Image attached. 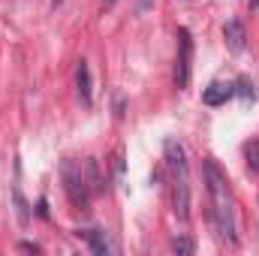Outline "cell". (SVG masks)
Returning a JSON list of instances; mask_svg holds the SVG:
<instances>
[{
    "label": "cell",
    "mask_w": 259,
    "mask_h": 256,
    "mask_svg": "<svg viewBox=\"0 0 259 256\" xmlns=\"http://www.w3.org/2000/svg\"><path fill=\"white\" fill-rule=\"evenodd\" d=\"M205 184H208V196H211V217L214 226L220 232L223 241L235 244V208H232V193H229V181L220 172V166L214 160H205Z\"/></svg>",
    "instance_id": "1"
},
{
    "label": "cell",
    "mask_w": 259,
    "mask_h": 256,
    "mask_svg": "<svg viewBox=\"0 0 259 256\" xmlns=\"http://www.w3.org/2000/svg\"><path fill=\"white\" fill-rule=\"evenodd\" d=\"M61 178H64V190L69 196V202L75 208H88L91 202V187L84 181V172H81V163H75L72 157H66L61 163Z\"/></svg>",
    "instance_id": "2"
},
{
    "label": "cell",
    "mask_w": 259,
    "mask_h": 256,
    "mask_svg": "<svg viewBox=\"0 0 259 256\" xmlns=\"http://www.w3.org/2000/svg\"><path fill=\"white\" fill-rule=\"evenodd\" d=\"M193 72V36L187 27L178 30V61H175V88H187Z\"/></svg>",
    "instance_id": "3"
},
{
    "label": "cell",
    "mask_w": 259,
    "mask_h": 256,
    "mask_svg": "<svg viewBox=\"0 0 259 256\" xmlns=\"http://www.w3.org/2000/svg\"><path fill=\"white\" fill-rule=\"evenodd\" d=\"M163 157H166V166H169V175H172V178H190L187 151H184V145H181V142L166 139V145H163Z\"/></svg>",
    "instance_id": "4"
},
{
    "label": "cell",
    "mask_w": 259,
    "mask_h": 256,
    "mask_svg": "<svg viewBox=\"0 0 259 256\" xmlns=\"http://www.w3.org/2000/svg\"><path fill=\"white\" fill-rule=\"evenodd\" d=\"M172 205L178 220L190 217V178H172Z\"/></svg>",
    "instance_id": "5"
},
{
    "label": "cell",
    "mask_w": 259,
    "mask_h": 256,
    "mask_svg": "<svg viewBox=\"0 0 259 256\" xmlns=\"http://www.w3.org/2000/svg\"><path fill=\"white\" fill-rule=\"evenodd\" d=\"M223 39H226V49H229L232 55H241L244 46H247V30H244V24H241L238 18L226 21V24H223Z\"/></svg>",
    "instance_id": "6"
},
{
    "label": "cell",
    "mask_w": 259,
    "mask_h": 256,
    "mask_svg": "<svg viewBox=\"0 0 259 256\" xmlns=\"http://www.w3.org/2000/svg\"><path fill=\"white\" fill-rule=\"evenodd\" d=\"M232 94H235V88H232V84H223V81H211V84L205 88L202 100H205V106H223L226 100H232Z\"/></svg>",
    "instance_id": "7"
},
{
    "label": "cell",
    "mask_w": 259,
    "mask_h": 256,
    "mask_svg": "<svg viewBox=\"0 0 259 256\" xmlns=\"http://www.w3.org/2000/svg\"><path fill=\"white\" fill-rule=\"evenodd\" d=\"M81 172H84V181H88V187H91V196H100V193L106 190L103 175H100V166H97V160H94V157L81 160Z\"/></svg>",
    "instance_id": "8"
},
{
    "label": "cell",
    "mask_w": 259,
    "mask_h": 256,
    "mask_svg": "<svg viewBox=\"0 0 259 256\" xmlns=\"http://www.w3.org/2000/svg\"><path fill=\"white\" fill-rule=\"evenodd\" d=\"M75 88H78V97L84 106H91V69H88V61H78L75 66Z\"/></svg>",
    "instance_id": "9"
},
{
    "label": "cell",
    "mask_w": 259,
    "mask_h": 256,
    "mask_svg": "<svg viewBox=\"0 0 259 256\" xmlns=\"http://www.w3.org/2000/svg\"><path fill=\"white\" fill-rule=\"evenodd\" d=\"M84 238L91 241V247H94V253L106 256L112 247H109V241H106V232H100V229H91V232H84Z\"/></svg>",
    "instance_id": "10"
},
{
    "label": "cell",
    "mask_w": 259,
    "mask_h": 256,
    "mask_svg": "<svg viewBox=\"0 0 259 256\" xmlns=\"http://www.w3.org/2000/svg\"><path fill=\"white\" fill-rule=\"evenodd\" d=\"M244 157H247V169L253 175H259V139H250L244 145Z\"/></svg>",
    "instance_id": "11"
},
{
    "label": "cell",
    "mask_w": 259,
    "mask_h": 256,
    "mask_svg": "<svg viewBox=\"0 0 259 256\" xmlns=\"http://www.w3.org/2000/svg\"><path fill=\"white\" fill-rule=\"evenodd\" d=\"M172 250H175V253H184V256H190V253L196 250V244L190 241V238H175V241H172Z\"/></svg>",
    "instance_id": "12"
},
{
    "label": "cell",
    "mask_w": 259,
    "mask_h": 256,
    "mask_svg": "<svg viewBox=\"0 0 259 256\" xmlns=\"http://www.w3.org/2000/svg\"><path fill=\"white\" fill-rule=\"evenodd\" d=\"M15 205H18V217H21V223H27L30 214H27V202L21 199V190H15Z\"/></svg>",
    "instance_id": "13"
},
{
    "label": "cell",
    "mask_w": 259,
    "mask_h": 256,
    "mask_svg": "<svg viewBox=\"0 0 259 256\" xmlns=\"http://www.w3.org/2000/svg\"><path fill=\"white\" fill-rule=\"evenodd\" d=\"M235 94H241V97H250V100H253V97H256V94H253V84H247V81H244V78H241V81H238V84H235Z\"/></svg>",
    "instance_id": "14"
},
{
    "label": "cell",
    "mask_w": 259,
    "mask_h": 256,
    "mask_svg": "<svg viewBox=\"0 0 259 256\" xmlns=\"http://www.w3.org/2000/svg\"><path fill=\"white\" fill-rule=\"evenodd\" d=\"M154 6V0H136V12H148Z\"/></svg>",
    "instance_id": "15"
},
{
    "label": "cell",
    "mask_w": 259,
    "mask_h": 256,
    "mask_svg": "<svg viewBox=\"0 0 259 256\" xmlns=\"http://www.w3.org/2000/svg\"><path fill=\"white\" fill-rule=\"evenodd\" d=\"M115 3H118V0H106V6H115Z\"/></svg>",
    "instance_id": "16"
}]
</instances>
